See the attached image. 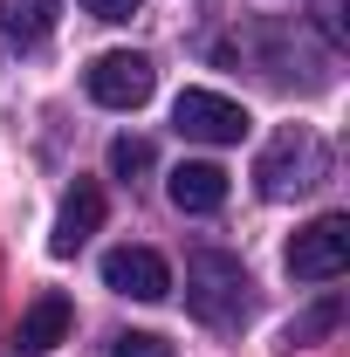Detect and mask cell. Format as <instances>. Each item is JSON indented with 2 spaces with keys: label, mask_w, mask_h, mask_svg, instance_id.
<instances>
[{
  "label": "cell",
  "mask_w": 350,
  "mask_h": 357,
  "mask_svg": "<svg viewBox=\"0 0 350 357\" xmlns=\"http://www.w3.org/2000/svg\"><path fill=\"white\" fill-rule=\"evenodd\" d=\"M185 310L213 330H241L248 323V268L220 248H199L185 261Z\"/></svg>",
  "instance_id": "6da1fadb"
},
{
  "label": "cell",
  "mask_w": 350,
  "mask_h": 357,
  "mask_svg": "<svg viewBox=\"0 0 350 357\" xmlns=\"http://www.w3.org/2000/svg\"><path fill=\"white\" fill-rule=\"evenodd\" d=\"M323 137L309 131V124H282V131L268 137V151L254 158V185H261V199H296L309 192L316 178H323Z\"/></svg>",
  "instance_id": "7a4b0ae2"
},
{
  "label": "cell",
  "mask_w": 350,
  "mask_h": 357,
  "mask_svg": "<svg viewBox=\"0 0 350 357\" xmlns=\"http://www.w3.org/2000/svg\"><path fill=\"white\" fill-rule=\"evenodd\" d=\"M83 89L103 110H137V103L158 89V69H151V55H137V48H110V55H96L83 69Z\"/></svg>",
  "instance_id": "3957f363"
},
{
  "label": "cell",
  "mask_w": 350,
  "mask_h": 357,
  "mask_svg": "<svg viewBox=\"0 0 350 357\" xmlns=\"http://www.w3.org/2000/svg\"><path fill=\"white\" fill-rule=\"evenodd\" d=\"M344 268H350V220L344 213H316L289 241V275L296 282H337Z\"/></svg>",
  "instance_id": "277c9868"
},
{
  "label": "cell",
  "mask_w": 350,
  "mask_h": 357,
  "mask_svg": "<svg viewBox=\"0 0 350 357\" xmlns=\"http://www.w3.org/2000/svg\"><path fill=\"white\" fill-rule=\"evenodd\" d=\"M172 124L185 137H199V144H241V137L254 131V117H248L234 96H220V89H178Z\"/></svg>",
  "instance_id": "5b68a950"
},
{
  "label": "cell",
  "mask_w": 350,
  "mask_h": 357,
  "mask_svg": "<svg viewBox=\"0 0 350 357\" xmlns=\"http://www.w3.org/2000/svg\"><path fill=\"white\" fill-rule=\"evenodd\" d=\"M103 282L117 296H131V303H165L172 296V268L158 261L151 248H110L103 255Z\"/></svg>",
  "instance_id": "8992f818"
},
{
  "label": "cell",
  "mask_w": 350,
  "mask_h": 357,
  "mask_svg": "<svg viewBox=\"0 0 350 357\" xmlns=\"http://www.w3.org/2000/svg\"><path fill=\"white\" fill-rule=\"evenodd\" d=\"M96 227H103V192H96L89 178H76V185L62 192V206H55V227H48V255H62V261H69V255L83 248L89 234H96Z\"/></svg>",
  "instance_id": "52a82bcc"
},
{
  "label": "cell",
  "mask_w": 350,
  "mask_h": 357,
  "mask_svg": "<svg viewBox=\"0 0 350 357\" xmlns=\"http://www.w3.org/2000/svg\"><path fill=\"white\" fill-rule=\"evenodd\" d=\"M165 192H172L178 213H220L227 206V172H220L213 158H185V165H172Z\"/></svg>",
  "instance_id": "ba28073f"
},
{
  "label": "cell",
  "mask_w": 350,
  "mask_h": 357,
  "mask_svg": "<svg viewBox=\"0 0 350 357\" xmlns=\"http://www.w3.org/2000/svg\"><path fill=\"white\" fill-rule=\"evenodd\" d=\"M62 337H69V303H62V296H42L35 310L21 316V330H14V351H21V357H42V351H55Z\"/></svg>",
  "instance_id": "9c48e42d"
},
{
  "label": "cell",
  "mask_w": 350,
  "mask_h": 357,
  "mask_svg": "<svg viewBox=\"0 0 350 357\" xmlns=\"http://www.w3.org/2000/svg\"><path fill=\"white\" fill-rule=\"evenodd\" d=\"M55 14H62V0H0V35L21 48H42L55 35Z\"/></svg>",
  "instance_id": "30bf717a"
},
{
  "label": "cell",
  "mask_w": 350,
  "mask_h": 357,
  "mask_svg": "<svg viewBox=\"0 0 350 357\" xmlns=\"http://www.w3.org/2000/svg\"><path fill=\"white\" fill-rule=\"evenodd\" d=\"M337 316H344V303L330 296V303H316V310H303L289 330H282V351H309V344H323L330 330H337Z\"/></svg>",
  "instance_id": "8fae6325"
},
{
  "label": "cell",
  "mask_w": 350,
  "mask_h": 357,
  "mask_svg": "<svg viewBox=\"0 0 350 357\" xmlns=\"http://www.w3.org/2000/svg\"><path fill=\"white\" fill-rule=\"evenodd\" d=\"M110 172H117V178L151 172V144H144V137H117V144H110Z\"/></svg>",
  "instance_id": "7c38bea8"
},
{
  "label": "cell",
  "mask_w": 350,
  "mask_h": 357,
  "mask_svg": "<svg viewBox=\"0 0 350 357\" xmlns=\"http://www.w3.org/2000/svg\"><path fill=\"white\" fill-rule=\"evenodd\" d=\"M110 357H172V344H165V337H151V330H124Z\"/></svg>",
  "instance_id": "4fadbf2b"
},
{
  "label": "cell",
  "mask_w": 350,
  "mask_h": 357,
  "mask_svg": "<svg viewBox=\"0 0 350 357\" xmlns=\"http://www.w3.org/2000/svg\"><path fill=\"white\" fill-rule=\"evenodd\" d=\"M144 0H83V14H96V21H131Z\"/></svg>",
  "instance_id": "5bb4252c"
}]
</instances>
